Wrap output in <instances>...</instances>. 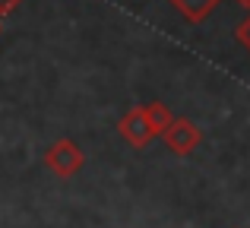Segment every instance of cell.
Segmentation results:
<instances>
[{
    "label": "cell",
    "instance_id": "2",
    "mask_svg": "<svg viewBox=\"0 0 250 228\" xmlns=\"http://www.w3.org/2000/svg\"><path fill=\"white\" fill-rule=\"evenodd\" d=\"M162 140H165V146L174 155H190L196 146H200L203 133H200V127H196L193 121H187V117H171V124L162 130Z\"/></svg>",
    "mask_w": 250,
    "mask_h": 228
},
{
    "label": "cell",
    "instance_id": "4",
    "mask_svg": "<svg viewBox=\"0 0 250 228\" xmlns=\"http://www.w3.org/2000/svg\"><path fill=\"white\" fill-rule=\"evenodd\" d=\"M171 3H174V10L181 13L187 22H203L222 0H171Z\"/></svg>",
    "mask_w": 250,
    "mask_h": 228
},
{
    "label": "cell",
    "instance_id": "5",
    "mask_svg": "<svg viewBox=\"0 0 250 228\" xmlns=\"http://www.w3.org/2000/svg\"><path fill=\"white\" fill-rule=\"evenodd\" d=\"M143 114H146V121H149V127H152L155 136H162V130L171 124V111L162 105V102H149V105H143Z\"/></svg>",
    "mask_w": 250,
    "mask_h": 228
},
{
    "label": "cell",
    "instance_id": "6",
    "mask_svg": "<svg viewBox=\"0 0 250 228\" xmlns=\"http://www.w3.org/2000/svg\"><path fill=\"white\" fill-rule=\"evenodd\" d=\"M234 38H238V44H241V48H244L247 54H250V16H247L244 22L238 25V29H234Z\"/></svg>",
    "mask_w": 250,
    "mask_h": 228
},
{
    "label": "cell",
    "instance_id": "1",
    "mask_svg": "<svg viewBox=\"0 0 250 228\" xmlns=\"http://www.w3.org/2000/svg\"><path fill=\"white\" fill-rule=\"evenodd\" d=\"M83 165H85V155L73 140H57L44 152V168L51 174H57V178H73Z\"/></svg>",
    "mask_w": 250,
    "mask_h": 228
},
{
    "label": "cell",
    "instance_id": "7",
    "mask_svg": "<svg viewBox=\"0 0 250 228\" xmlns=\"http://www.w3.org/2000/svg\"><path fill=\"white\" fill-rule=\"evenodd\" d=\"M19 3H22V0H0V19H3V16H10V13L16 10Z\"/></svg>",
    "mask_w": 250,
    "mask_h": 228
},
{
    "label": "cell",
    "instance_id": "3",
    "mask_svg": "<svg viewBox=\"0 0 250 228\" xmlns=\"http://www.w3.org/2000/svg\"><path fill=\"white\" fill-rule=\"evenodd\" d=\"M117 130H121V136L130 143V146H136V149L149 146V143L155 140V133H152V127H149L143 108H130V111L117 121Z\"/></svg>",
    "mask_w": 250,
    "mask_h": 228
},
{
    "label": "cell",
    "instance_id": "8",
    "mask_svg": "<svg viewBox=\"0 0 250 228\" xmlns=\"http://www.w3.org/2000/svg\"><path fill=\"white\" fill-rule=\"evenodd\" d=\"M238 3H241V6H250V0H238Z\"/></svg>",
    "mask_w": 250,
    "mask_h": 228
}]
</instances>
